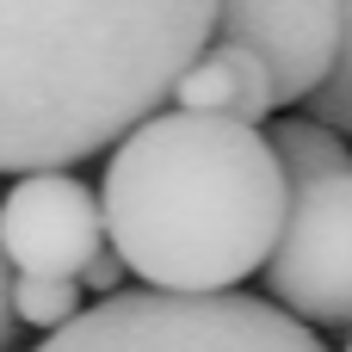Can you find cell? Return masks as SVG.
Segmentation results:
<instances>
[{
    "instance_id": "6da1fadb",
    "label": "cell",
    "mask_w": 352,
    "mask_h": 352,
    "mask_svg": "<svg viewBox=\"0 0 352 352\" xmlns=\"http://www.w3.org/2000/svg\"><path fill=\"white\" fill-rule=\"evenodd\" d=\"M217 0H0V173L74 167L173 99Z\"/></svg>"
},
{
    "instance_id": "7a4b0ae2",
    "label": "cell",
    "mask_w": 352,
    "mask_h": 352,
    "mask_svg": "<svg viewBox=\"0 0 352 352\" xmlns=\"http://www.w3.org/2000/svg\"><path fill=\"white\" fill-rule=\"evenodd\" d=\"M105 241L155 291H235L285 229L291 179L260 124L217 111H148L111 142Z\"/></svg>"
},
{
    "instance_id": "3957f363",
    "label": "cell",
    "mask_w": 352,
    "mask_h": 352,
    "mask_svg": "<svg viewBox=\"0 0 352 352\" xmlns=\"http://www.w3.org/2000/svg\"><path fill=\"white\" fill-rule=\"evenodd\" d=\"M31 352H328L309 322L241 291H111Z\"/></svg>"
},
{
    "instance_id": "277c9868",
    "label": "cell",
    "mask_w": 352,
    "mask_h": 352,
    "mask_svg": "<svg viewBox=\"0 0 352 352\" xmlns=\"http://www.w3.org/2000/svg\"><path fill=\"white\" fill-rule=\"evenodd\" d=\"M266 291L309 328H352V173L291 186L285 229L266 254Z\"/></svg>"
},
{
    "instance_id": "5b68a950",
    "label": "cell",
    "mask_w": 352,
    "mask_h": 352,
    "mask_svg": "<svg viewBox=\"0 0 352 352\" xmlns=\"http://www.w3.org/2000/svg\"><path fill=\"white\" fill-rule=\"evenodd\" d=\"M105 210L87 179L68 167H37L19 173L12 192L0 198V254L12 272H50V278H80L93 254H105Z\"/></svg>"
},
{
    "instance_id": "8992f818",
    "label": "cell",
    "mask_w": 352,
    "mask_h": 352,
    "mask_svg": "<svg viewBox=\"0 0 352 352\" xmlns=\"http://www.w3.org/2000/svg\"><path fill=\"white\" fill-rule=\"evenodd\" d=\"M210 37L254 50L278 87V105H297L334 74L346 12L340 0H217Z\"/></svg>"
},
{
    "instance_id": "52a82bcc",
    "label": "cell",
    "mask_w": 352,
    "mask_h": 352,
    "mask_svg": "<svg viewBox=\"0 0 352 352\" xmlns=\"http://www.w3.org/2000/svg\"><path fill=\"white\" fill-rule=\"evenodd\" d=\"M173 105L179 111H217V118H241V124H266L278 111V87L266 74V62L241 43L210 37L173 80Z\"/></svg>"
},
{
    "instance_id": "ba28073f",
    "label": "cell",
    "mask_w": 352,
    "mask_h": 352,
    "mask_svg": "<svg viewBox=\"0 0 352 352\" xmlns=\"http://www.w3.org/2000/svg\"><path fill=\"white\" fill-rule=\"evenodd\" d=\"M266 142H272V155H278V167H285L291 186H309L322 173H352L346 136L334 124H322V118H278L266 130Z\"/></svg>"
},
{
    "instance_id": "9c48e42d",
    "label": "cell",
    "mask_w": 352,
    "mask_h": 352,
    "mask_svg": "<svg viewBox=\"0 0 352 352\" xmlns=\"http://www.w3.org/2000/svg\"><path fill=\"white\" fill-rule=\"evenodd\" d=\"M87 309V285L80 278H50V272H12V316L56 334L62 322H74Z\"/></svg>"
},
{
    "instance_id": "30bf717a",
    "label": "cell",
    "mask_w": 352,
    "mask_h": 352,
    "mask_svg": "<svg viewBox=\"0 0 352 352\" xmlns=\"http://www.w3.org/2000/svg\"><path fill=\"white\" fill-rule=\"evenodd\" d=\"M340 12H346L340 62H334V74L309 93V118H322V124H334L340 136H352V0H340Z\"/></svg>"
},
{
    "instance_id": "8fae6325",
    "label": "cell",
    "mask_w": 352,
    "mask_h": 352,
    "mask_svg": "<svg viewBox=\"0 0 352 352\" xmlns=\"http://www.w3.org/2000/svg\"><path fill=\"white\" fill-rule=\"evenodd\" d=\"M124 272H130V266H124V260H118V254H111V248H105V254H93V266H87V272H80V285H87V291H99V297H111V291H118V278H124Z\"/></svg>"
},
{
    "instance_id": "7c38bea8",
    "label": "cell",
    "mask_w": 352,
    "mask_h": 352,
    "mask_svg": "<svg viewBox=\"0 0 352 352\" xmlns=\"http://www.w3.org/2000/svg\"><path fill=\"white\" fill-rule=\"evenodd\" d=\"M12 334H19V316H12V266L0 254V352H12Z\"/></svg>"
},
{
    "instance_id": "4fadbf2b",
    "label": "cell",
    "mask_w": 352,
    "mask_h": 352,
    "mask_svg": "<svg viewBox=\"0 0 352 352\" xmlns=\"http://www.w3.org/2000/svg\"><path fill=\"white\" fill-rule=\"evenodd\" d=\"M346 352H352V346H346Z\"/></svg>"
}]
</instances>
